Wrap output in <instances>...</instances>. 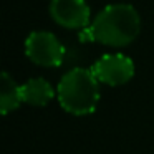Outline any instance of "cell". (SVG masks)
I'll list each match as a JSON object with an SVG mask.
<instances>
[{"label":"cell","mask_w":154,"mask_h":154,"mask_svg":"<svg viewBox=\"0 0 154 154\" xmlns=\"http://www.w3.org/2000/svg\"><path fill=\"white\" fill-rule=\"evenodd\" d=\"M139 30L141 17L133 5L109 4L80 32V40L96 42L106 47H126L137 38Z\"/></svg>","instance_id":"1"},{"label":"cell","mask_w":154,"mask_h":154,"mask_svg":"<svg viewBox=\"0 0 154 154\" xmlns=\"http://www.w3.org/2000/svg\"><path fill=\"white\" fill-rule=\"evenodd\" d=\"M58 103L73 116L93 114L100 103V81L91 68H73L61 76L57 86Z\"/></svg>","instance_id":"2"},{"label":"cell","mask_w":154,"mask_h":154,"mask_svg":"<svg viewBox=\"0 0 154 154\" xmlns=\"http://www.w3.org/2000/svg\"><path fill=\"white\" fill-rule=\"evenodd\" d=\"M65 53H66L65 45L51 32L35 30L25 40V55L40 66H60L65 60Z\"/></svg>","instance_id":"3"},{"label":"cell","mask_w":154,"mask_h":154,"mask_svg":"<svg viewBox=\"0 0 154 154\" xmlns=\"http://www.w3.org/2000/svg\"><path fill=\"white\" fill-rule=\"evenodd\" d=\"M91 71L100 83H104L108 86H121L133 80L134 63L128 55L106 53L94 61Z\"/></svg>","instance_id":"4"},{"label":"cell","mask_w":154,"mask_h":154,"mask_svg":"<svg viewBox=\"0 0 154 154\" xmlns=\"http://www.w3.org/2000/svg\"><path fill=\"white\" fill-rule=\"evenodd\" d=\"M50 17L68 30H85L91 23V10L86 0H50Z\"/></svg>","instance_id":"5"},{"label":"cell","mask_w":154,"mask_h":154,"mask_svg":"<svg viewBox=\"0 0 154 154\" xmlns=\"http://www.w3.org/2000/svg\"><path fill=\"white\" fill-rule=\"evenodd\" d=\"M23 103L32 106H47L55 98L57 91L45 78H32L25 85H22Z\"/></svg>","instance_id":"6"},{"label":"cell","mask_w":154,"mask_h":154,"mask_svg":"<svg viewBox=\"0 0 154 154\" xmlns=\"http://www.w3.org/2000/svg\"><path fill=\"white\" fill-rule=\"evenodd\" d=\"M23 103L22 85H18L7 71L2 73V88H0V109L2 114L7 116L10 111H15Z\"/></svg>","instance_id":"7"}]
</instances>
